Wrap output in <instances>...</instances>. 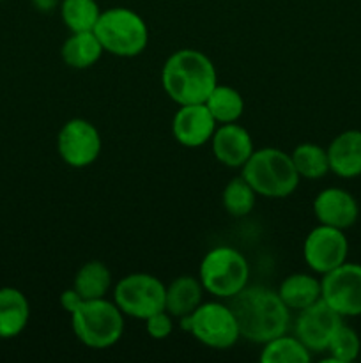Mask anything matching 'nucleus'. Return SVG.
<instances>
[{
	"label": "nucleus",
	"instance_id": "obj_1",
	"mask_svg": "<svg viewBox=\"0 0 361 363\" xmlns=\"http://www.w3.org/2000/svg\"><path fill=\"white\" fill-rule=\"evenodd\" d=\"M237 319L241 339L265 344L290 328V308L283 303L278 291L264 286H246L229 300Z\"/></svg>",
	"mask_w": 361,
	"mask_h": 363
},
{
	"label": "nucleus",
	"instance_id": "obj_2",
	"mask_svg": "<svg viewBox=\"0 0 361 363\" xmlns=\"http://www.w3.org/2000/svg\"><path fill=\"white\" fill-rule=\"evenodd\" d=\"M161 85L166 96L179 106L205 103L218 85V73L204 52L183 48L173 52L163 64Z\"/></svg>",
	"mask_w": 361,
	"mask_h": 363
},
{
	"label": "nucleus",
	"instance_id": "obj_3",
	"mask_svg": "<svg viewBox=\"0 0 361 363\" xmlns=\"http://www.w3.org/2000/svg\"><path fill=\"white\" fill-rule=\"evenodd\" d=\"M241 176L255 194L265 199H285L299 186V174L289 152L276 147L255 149L241 169Z\"/></svg>",
	"mask_w": 361,
	"mask_h": 363
},
{
	"label": "nucleus",
	"instance_id": "obj_4",
	"mask_svg": "<svg viewBox=\"0 0 361 363\" xmlns=\"http://www.w3.org/2000/svg\"><path fill=\"white\" fill-rule=\"evenodd\" d=\"M71 328L84 346L106 350L115 346L124 335V314L115 301L106 298L84 300L71 314Z\"/></svg>",
	"mask_w": 361,
	"mask_h": 363
},
{
	"label": "nucleus",
	"instance_id": "obj_5",
	"mask_svg": "<svg viewBox=\"0 0 361 363\" xmlns=\"http://www.w3.org/2000/svg\"><path fill=\"white\" fill-rule=\"evenodd\" d=\"M94 34L105 52L120 59L138 57L149 45V27L144 18L127 7H112L101 11Z\"/></svg>",
	"mask_w": 361,
	"mask_h": 363
},
{
	"label": "nucleus",
	"instance_id": "obj_6",
	"mask_svg": "<svg viewBox=\"0 0 361 363\" xmlns=\"http://www.w3.org/2000/svg\"><path fill=\"white\" fill-rule=\"evenodd\" d=\"M198 280L204 286L205 293L219 300H230L248 286L250 264L236 248L216 247L202 259Z\"/></svg>",
	"mask_w": 361,
	"mask_h": 363
},
{
	"label": "nucleus",
	"instance_id": "obj_7",
	"mask_svg": "<svg viewBox=\"0 0 361 363\" xmlns=\"http://www.w3.org/2000/svg\"><path fill=\"white\" fill-rule=\"evenodd\" d=\"M180 325L195 339L211 350H230L241 339L237 319L229 303L205 301L190 315L180 318Z\"/></svg>",
	"mask_w": 361,
	"mask_h": 363
},
{
	"label": "nucleus",
	"instance_id": "obj_8",
	"mask_svg": "<svg viewBox=\"0 0 361 363\" xmlns=\"http://www.w3.org/2000/svg\"><path fill=\"white\" fill-rule=\"evenodd\" d=\"M113 301L124 315L145 321L165 311L166 286L151 273H131L115 284Z\"/></svg>",
	"mask_w": 361,
	"mask_h": 363
},
{
	"label": "nucleus",
	"instance_id": "obj_9",
	"mask_svg": "<svg viewBox=\"0 0 361 363\" xmlns=\"http://www.w3.org/2000/svg\"><path fill=\"white\" fill-rule=\"evenodd\" d=\"M101 135L87 119H71L60 128L57 135V151L66 165L73 169H85L92 165L101 155Z\"/></svg>",
	"mask_w": 361,
	"mask_h": 363
},
{
	"label": "nucleus",
	"instance_id": "obj_10",
	"mask_svg": "<svg viewBox=\"0 0 361 363\" xmlns=\"http://www.w3.org/2000/svg\"><path fill=\"white\" fill-rule=\"evenodd\" d=\"M322 300L342 318L361 315V264L343 262L322 275Z\"/></svg>",
	"mask_w": 361,
	"mask_h": 363
},
{
	"label": "nucleus",
	"instance_id": "obj_11",
	"mask_svg": "<svg viewBox=\"0 0 361 363\" xmlns=\"http://www.w3.org/2000/svg\"><path fill=\"white\" fill-rule=\"evenodd\" d=\"M347 255H349V241L345 233L336 227L319 223L308 233L303 243L304 262L311 272L319 275H326L342 266L347 261Z\"/></svg>",
	"mask_w": 361,
	"mask_h": 363
},
{
	"label": "nucleus",
	"instance_id": "obj_12",
	"mask_svg": "<svg viewBox=\"0 0 361 363\" xmlns=\"http://www.w3.org/2000/svg\"><path fill=\"white\" fill-rule=\"evenodd\" d=\"M342 319V315L336 314L321 298L314 305L297 312L296 323H294V335L311 353H322L328 350L333 335L343 323Z\"/></svg>",
	"mask_w": 361,
	"mask_h": 363
},
{
	"label": "nucleus",
	"instance_id": "obj_13",
	"mask_svg": "<svg viewBox=\"0 0 361 363\" xmlns=\"http://www.w3.org/2000/svg\"><path fill=\"white\" fill-rule=\"evenodd\" d=\"M218 123L205 103L180 105L172 119V135L184 147H202L209 144Z\"/></svg>",
	"mask_w": 361,
	"mask_h": 363
},
{
	"label": "nucleus",
	"instance_id": "obj_14",
	"mask_svg": "<svg viewBox=\"0 0 361 363\" xmlns=\"http://www.w3.org/2000/svg\"><path fill=\"white\" fill-rule=\"evenodd\" d=\"M314 215L322 225L345 230L357 222L360 206L349 191L331 186L319 191L314 199Z\"/></svg>",
	"mask_w": 361,
	"mask_h": 363
},
{
	"label": "nucleus",
	"instance_id": "obj_15",
	"mask_svg": "<svg viewBox=\"0 0 361 363\" xmlns=\"http://www.w3.org/2000/svg\"><path fill=\"white\" fill-rule=\"evenodd\" d=\"M211 149L214 158L229 169H243L255 151L250 131L237 123H227L216 128L211 138Z\"/></svg>",
	"mask_w": 361,
	"mask_h": 363
},
{
	"label": "nucleus",
	"instance_id": "obj_16",
	"mask_svg": "<svg viewBox=\"0 0 361 363\" xmlns=\"http://www.w3.org/2000/svg\"><path fill=\"white\" fill-rule=\"evenodd\" d=\"M329 172L343 179L361 176V131L347 130L336 135L328 145Z\"/></svg>",
	"mask_w": 361,
	"mask_h": 363
},
{
	"label": "nucleus",
	"instance_id": "obj_17",
	"mask_svg": "<svg viewBox=\"0 0 361 363\" xmlns=\"http://www.w3.org/2000/svg\"><path fill=\"white\" fill-rule=\"evenodd\" d=\"M30 319V303L16 287H0V339L20 335Z\"/></svg>",
	"mask_w": 361,
	"mask_h": 363
},
{
	"label": "nucleus",
	"instance_id": "obj_18",
	"mask_svg": "<svg viewBox=\"0 0 361 363\" xmlns=\"http://www.w3.org/2000/svg\"><path fill=\"white\" fill-rule=\"evenodd\" d=\"M204 293L205 289L198 279L191 275L177 277L166 286L165 311L177 319L190 315L202 303Z\"/></svg>",
	"mask_w": 361,
	"mask_h": 363
},
{
	"label": "nucleus",
	"instance_id": "obj_19",
	"mask_svg": "<svg viewBox=\"0 0 361 363\" xmlns=\"http://www.w3.org/2000/svg\"><path fill=\"white\" fill-rule=\"evenodd\" d=\"M103 53H105V48L94 30L71 32L60 48L64 64L73 69H88L101 59Z\"/></svg>",
	"mask_w": 361,
	"mask_h": 363
},
{
	"label": "nucleus",
	"instance_id": "obj_20",
	"mask_svg": "<svg viewBox=\"0 0 361 363\" xmlns=\"http://www.w3.org/2000/svg\"><path fill=\"white\" fill-rule=\"evenodd\" d=\"M278 294L290 312H299L321 300L322 284L308 273H292L280 284Z\"/></svg>",
	"mask_w": 361,
	"mask_h": 363
},
{
	"label": "nucleus",
	"instance_id": "obj_21",
	"mask_svg": "<svg viewBox=\"0 0 361 363\" xmlns=\"http://www.w3.org/2000/svg\"><path fill=\"white\" fill-rule=\"evenodd\" d=\"M73 289L84 300L106 298L108 291L112 289V272L101 261L85 262L74 275Z\"/></svg>",
	"mask_w": 361,
	"mask_h": 363
},
{
	"label": "nucleus",
	"instance_id": "obj_22",
	"mask_svg": "<svg viewBox=\"0 0 361 363\" xmlns=\"http://www.w3.org/2000/svg\"><path fill=\"white\" fill-rule=\"evenodd\" d=\"M205 106L218 124L237 123L244 112V99L237 89L218 84L205 99Z\"/></svg>",
	"mask_w": 361,
	"mask_h": 363
},
{
	"label": "nucleus",
	"instance_id": "obj_23",
	"mask_svg": "<svg viewBox=\"0 0 361 363\" xmlns=\"http://www.w3.org/2000/svg\"><path fill=\"white\" fill-rule=\"evenodd\" d=\"M262 346V363H308L311 360V351L296 335L283 333Z\"/></svg>",
	"mask_w": 361,
	"mask_h": 363
},
{
	"label": "nucleus",
	"instance_id": "obj_24",
	"mask_svg": "<svg viewBox=\"0 0 361 363\" xmlns=\"http://www.w3.org/2000/svg\"><path fill=\"white\" fill-rule=\"evenodd\" d=\"M290 158L301 179L317 181L329 172L328 149L321 147L319 144L304 142L296 145V149L290 152Z\"/></svg>",
	"mask_w": 361,
	"mask_h": 363
},
{
	"label": "nucleus",
	"instance_id": "obj_25",
	"mask_svg": "<svg viewBox=\"0 0 361 363\" xmlns=\"http://www.w3.org/2000/svg\"><path fill=\"white\" fill-rule=\"evenodd\" d=\"M101 16V7L96 0H62L60 18L71 32L94 30Z\"/></svg>",
	"mask_w": 361,
	"mask_h": 363
},
{
	"label": "nucleus",
	"instance_id": "obj_26",
	"mask_svg": "<svg viewBox=\"0 0 361 363\" xmlns=\"http://www.w3.org/2000/svg\"><path fill=\"white\" fill-rule=\"evenodd\" d=\"M255 199H257V194L243 176L230 179L222 194L223 208L229 215L236 216V218L246 216L253 211Z\"/></svg>",
	"mask_w": 361,
	"mask_h": 363
},
{
	"label": "nucleus",
	"instance_id": "obj_27",
	"mask_svg": "<svg viewBox=\"0 0 361 363\" xmlns=\"http://www.w3.org/2000/svg\"><path fill=\"white\" fill-rule=\"evenodd\" d=\"M329 358H326L324 362H335V363H350L360 357L361 351V340L360 335L356 333V330L350 328L347 325H340V328L336 330L335 335H333L331 342H329L328 350Z\"/></svg>",
	"mask_w": 361,
	"mask_h": 363
},
{
	"label": "nucleus",
	"instance_id": "obj_28",
	"mask_svg": "<svg viewBox=\"0 0 361 363\" xmlns=\"http://www.w3.org/2000/svg\"><path fill=\"white\" fill-rule=\"evenodd\" d=\"M145 332L151 339L165 340L173 332V318L166 311H159L145 319Z\"/></svg>",
	"mask_w": 361,
	"mask_h": 363
},
{
	"label": "nucleus",
	"instance_id": "obj_29",
	"mask_svg": "<svg viewBox=\"0 0 361 363\" xmlns=\"http://www.w3.org/2000/svg\"><path fill=\"white\" fill-rule=\"evenodd\" d=\"M81 301H84V298H81L73 287H71V289H66L62 294H60V307H62L69 315L80 307Z\"/></svg>",
	"mask_w": 361,
	"mask_h": 363
},
{
	"label": "nucleus",
	"instance_id": "obj_30",
	"mask_svg": "<svg viewBox=\"0 0 361 363\" xmlns=\"http://www.w3.org/2000/svg\"><path fill=\"white\" fill-rule=\"evenodd\" d=\"M0 342H2V339H0Z\"/></svg>",
	"mask_w": 361,
	"mask_h": 363
},
{
	"label": "nucleus",
	"instance_id": "obj_31",
	"mask_svg": "<svg viewBox=\"0 0 361 363\" xmlns=\"http://www.w3.org/2000/svg\"><path fill=\"white\" fill-rule=\"evenodd\" d=\"M0 2H4V0H0Z\"/></svg>",
	"mask_w": 361,
	"mask_h": 363
}]
</instances>
